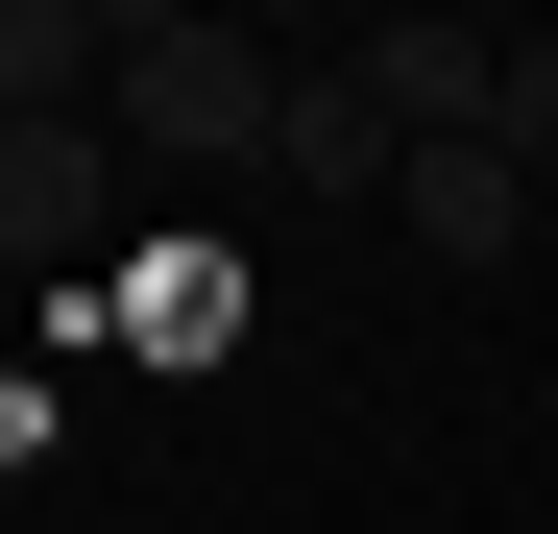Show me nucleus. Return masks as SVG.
Here are the masks:
<instances>
[{
  "label": "nucleus",
  "mask_w": 558,
  "mask_h": 534,
  "mask_svg": "<svg viewBox=\"0 0 558 534\" xmlns=\"http://www.w3.org/2000/svg\"><path fill=\"white\" fill-rule=\"evenodd\" d=\"M0 243H25V267L98 243V122H0Z\"/></svg>",
  "instance_id": "39448f33"
},
{
  "label": "nucleus",
  "mask_w": 558,
  "mask_h": 534,
  "mask_svg": "<svg viewBox=\"0 0 558 534\" xmlns=\"http://www.w3.org/2000/svg\"><path fill=\"white\" fill-rule=\"evenodd\" d=\"M486 146H510L534 195H558V25H510V98H486Z\"/></svg>",
  "instance_id": "6e6552de"
},
{
  "label": "nucleus",
  "mask_w": 558,
  "mask_h": 534,
  "mask_svg": "<svg viewBox=\"0 0 558 534\" xmlns=\"http://www.w3.org/2000/svg\"><path fill=\"white\" fill-rule=\"evenodd\" d=\"M267 170H292V195H389V170H413V146H389V122H364V73L316 49V73H292V122H267Z\"/></svg>",
  "instance_id": "423d86ee"
},
{
  "label": "nucleus",
  "mask_w": 558,
  "mask_h": 534,
  "mask_svg": "<svg viewBox=\"0 0 558 534\" xmlns=\"http://www.w3.org/2000/svg\"><path fill=\"white\" fill-rule=\"evenodd\" d=\"M98 73H122L98 0H0V122H98Z\"/></svg>",
  "instance_id": "20e7f679"
},
{
  "label": "nucleus",
  "mask_w": 558,
  "mask_h": 534,
  "mask_svg": "<svg viewBox=\"0 0 558 534\" xmlns=\"http://www.w3.org/2000/svg\"><path fill=\"white\" fill-rule=\"evenodd\" d=\"M98 98H122V146H170V170H267V122H292V49H243V25H195V0H146Z\"/></svg>",
  "instance_id": "f257e3e1"
},
{
  "label": "nucleus",
  "mask_w": 558,
  "mask_h": 534,
  "mask_svg": "<svg viewBox=\"0 0 558 534\" xmlns=\"http://www.w3.org/2000/svg\"><path fill=\"white\" fill-rule=\"evenodd\" d=\"M340 73H364V122H389V146H486V98H510V25H437V0H413V25H364Z\"/></svg>",
  "instance_id": "f03ea898"
},
{
  "label": "nucleus",
  "mask_w": 558,
  "mask_h": 534,
  "mask_svg": "<svg viewBox=\"0 0 558 534\" xmlns=\"http://www.w3.org/2000/svg\"><path fill=\"white\" fill-rule=\"evenodd\" d=\"M122 340H146V365H219V340H243V292H219V243H146V292H122Z\"/></svg>",
  "instance_id": "0eeeda50"
},
{
  "label": "nucleus",
  "mask_w": 558,
  "mask_h": 534,
  "mask_svg": "<svg viewBox=\"0 0 558 534\" xmlns=\"http://www.w3.org/2000/svg\"><path fill=\"white\" fill-rule=\"evenodd\" d=\"M389 219H413L437 267H510V243H534V170H510V146H413V170H389Z\"/></svg>",
  "instance_id": "7ed1b4c3"
}]
</instances>
